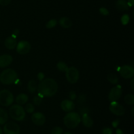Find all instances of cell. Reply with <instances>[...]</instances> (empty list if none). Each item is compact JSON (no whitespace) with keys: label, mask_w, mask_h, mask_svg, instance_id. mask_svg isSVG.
Returning <instances> with one entry per match:
<instances>
[{"label":"cell","mask_w":134,"mask_h":134,"mask_svg":"<svg viewBox=\"0 0 134 134\" xmlns=\"http://www.w3.org/2000/svg\"><path fill=\"white\" fill-rule=\"evenodd\" d=\"M58 85L52 78H45L40 81L37 86L38 94L43 97H50L54 95L58 91Z\"/></svg>","instance_id":"1"},{"label":"cell","mask_w":134,"mask_h":134,"mask_svg":"<svg viewBox=\"0 0 134 134\" xmlns=\"http://www.w3.org/2000/svg\"><path fill=\"white\" fill-rule=\"evenodd\" d=\"M18 74L16 72L11 68L4 70L0 74V81L4 85H10L16 81Z\"/></svg>","instance_id":"2"},{"label":"cell","mask_w":134,"mask_h":134,"mask_svg":"<svg viewBox=\"0 0 134 134\" xmlns=\"http://www.w3.org/2000/svg\"><path fill=\"white\" fill-rule=\"evenodd\" d=\"M81 118L79 114L75 112H69L64 116V123L68 128L74 129L81 123Z\"/></svg>","instance_id":"3"},{"label":"cell","mask_w":134,"mask_h":134,"mask_svg":"<svg viewBox=\"0 0 134 134\" xmlns=\"http://www.w3.org/2000/svg\"><path fill=\"white\" fill-rule=\"evenodd\" d=\"M9 114L13 120L22 121L26 117V112L21 105L16 104L13 105L9 109Z\"/></svg>","instance_id":"4"},{"label":"cell","mask_w":134,"mask_h":134,"mask_svg":"<svg viewBox=\"0 0 134 134\" xmlns=\"http://www.w3.org/2000/svg\"><path fill=\"white\" fill-rule=\"evenodd\" d=\"M14 102V96L10 91L3 89L0 91V105L3 106H9Z\"/></svg>","instance_id":"5"},{"label":"cell","mask_w":134,"mask_h":134,"mask_svg":"<svg viewBox=\"0 0 134 134\" xmlns=\"http://www.w3.org/2000/svg\"><path fill=\"white\" fill-rule=\"evenodd\" d=\"M65 77L69 83L75 84L79 78V72L75 67H69L65 72Z\"/></svg>","instance_id":"6"},{"label":"cell","mask_w":134,"mask_h":134,"mask_svg":"<svg viewBox=\"0 0 134 134\" xmlns=\"http://www.w3.org/2000/svg\"><path fill=\"white\" fill-rule=\"evenodd\" d=\"M20 131V126L14 122H9L5 123L3 127L5 134H19Z\"/></svg>","instance_id":"7"},{"label":"cell","mask_w":134,"mask_h":134,"mask_svg":"<svg viewBox=\"0 0 134 134\" xmlns=\"http://www.w3.org/2000/svg\"><path fill=\"white\" fill-rule=\"evenodd\" d=\"M122 93V91L120 86L117 85V86L113 87L109 91L108 95V98L110 102H116L121 97Z\"/></svg>","instance_id":"8"},{"label":"cell","mask_w":134,"mask_h":134,"mask_svg":"<svg viewBox=\"0 0 134 134\" xmlns=\"http://www.w3.org/2000/svg\"><path fill=\"white\" fill-rule=\"evenodd\" d=\"M120 76L125 79H130L134 75V69L130 65H124L119 69Z\"/></svg>","instance_id":"9"},{"label":"cell","mask_w":134,"mask_h":134,"mask_svg":"<svg viewBox=\"0 0 134 134\" xmlns=\"http://www.w3.org/2000/svg\"><path fill=\"white\" fill-rule=\"evenodd\" d=\"M109 110L111 113L116 116H122L125 113V109L122 105H120L119 102H111L109 105Z\"/></svg>","instance_id":"10"},{"label":"cell","mask_w":134,"mask_h":134,"mask_svg":"<svg viewBox=\"0 0 134 134\" xmlns=\"http://www.w3.org/2000/svg\"><path fill=\"white\" fill-rule=\"evenodd\" d=\"M31 49V45L28 42L25 40L20 41L16 45V51L20 55H25L30 52Z\"/></svg>","instance_id":"11"},{"label":"cell","mask_w":134,"mask_h":134,"mask_svg":"<svg viewBox=\"0 0 134 134\" xmlns=\"http://www.w3.org/2000/svg\"><path fill=\"white\" fill-rule=\"evenodd\" d=\"M31 118L33 123H34V124L39 126L44 125L46 122L45 116H44L42 112H39L34 113V114L31 115Z\"/></svg>","instance_id":"12"},{"label":"cell","mask_w":134,"mask_h":134,"mask_svg":"<svg viewBox=\"0 0 134 134\" xmlns=\"http://www.w3.org/2000/svg\"><path fill=\"white\" fill-rule=\"evenodd\" d=\"M60 106H61V109L64 112H71L72 110H74L75 106V104L73 101L69 99H65L62 101L61 104H60Z\"/></svg>","instance_id":"13"},{"label":"cell","mask_w":134,"mask_h":134,"mask_svg":"<svg viewBox=\"0 0 134 134\" xmlns=\"http://www.w3.org/2000/svg\"><path fill=\"white\" fill-rule=\"evenodd\" d=\"M13 56L10 55L4 54L0 55V68H5L10 65L13 62Z\"/></svg>","instance_id":"14"},{"label":"cell","mask_w":134,"mask_h":134,"mask_svg":"<svg viewBox=\"0 0 134 134\" xmlns=\"http://www.w3.org/2000/svg\"><path fill=\"white\" fill-rule=\"evenodd\" d=\"M17 42L16 38H13V36H9L5 39V46L8 49H14L16 47Z\"/></svg>","instance_id":"15"},{"label":"cell","mask_w":134,"mask_h":134,"mask_svg":"<svg viewBox=\"0 0 134 134\" xmlns=\"http://www.w3.org/2000/svg\"><path fill=\"white\" fill-rule=\"evenodd\" d=\"M82 122L84 126L86 127H91L94 124L92 118L88 115V113H85L82 115Z\"/></svg>","instance_id":"16"},{"label":"cell","mask_w":134,"mask_h":134,"mask_svg":"<svg viewBox=\"0 0 134 134\" xmlns=\"http://www.w3.org/2000/svg\"><path fill=\"white\" fill-rule=\"evenodd\" d=\"M116 7L118 10L121 11H125L129 9L130 6L126 0H118L116 3Z\"/></svg>","instance_id":"17"},{"label":"cell","mask_w":134,"mask_h":134,"mask_svg":"<svg viewBox=\"0 0 134 134\" xmlns=\"http://www.w3.org/2000/svg\"><path fill=\"white\" fill-rule=\"evenodd\" d=\"M59 24L64 28H69L72 26V21L68 17H62L60 19Z\"/></svg>","instance_id":"18"},{"label":"cell","mask_w":134,"mask_h":134,"mask_svg":"<svg viewBox=\"0 0 134 134\" xmlns=\"http://www.w3.org/2000/svg\"><path fill=\"white\" fill-rule=\"evenodd\" d=\"M28 101V96L24 93H20L16 98V102L18 105H23L26 104Z\"/></svg>","instance_id":"19"},{"label":"cell","mask_w":134,"mask_h":134,"mask_svg":"<svg viewBox=\"0 0 134 134\" xmlns=\"http://www.w3.org/2000/svg\"><path fill=\"white\" fill-rule=\"evenodd\" d=\"M8 118H9V116L6 110H4L2 108H0V125H3L6 123L8 120Z\"/></svg>","instance_id":"20"},{"label":"cell","mask_w":134,"mask_h":134,"mask_svg":"<svg viewBox=\"0 0 134 134\" xmlns=\"http://www.w3.org/2000/svg\"><path fill=\"white\" fill-rule=\"evenodd\" d=\"M37 84L36 81L34 80H31L29 81L28 84H27V90L30 93H34L37 89Z\"/></svg>","instance_id":"21"},{"label":"cell","mask_w":134,"mask_h":134,"mask_svg":"<svg viewBox=\"0 0 134 134\" xmlns=\"http://www.w3.org/2000/svg\"><path fill=\"white\" fill-rule=\"evenodd\" d=\"M107 80L111 84H117L119 83V78L116 74L113 72H110L107 75Z\"/></svg>","instance_id":"22"},{"label":"cell","mask_w":134,"mask_h":134,"mask_svg":"<svg viewBox=\"0 0 134 134\" xmlns=\"http://www.w3.org/2000/svg\"><path fill=\"white\" fill-rule=\"evenodd\" d=\"M56 67L60 72H66L67 70L68 69V64L63 61H59L56 64Z\"/></svg>","instance_id":"23"},{"label":"cell","mask_w":134,"mask_h":134,"mask_svg":"<svg viewBox=\"0 0 134 134\" xmlns=\"http://www.w3.org/2000/svg\"><path fill=\"white\" fill-rule=\"evenodd\" d=\"M124 102L129 105H133L134 95L133 94H127L124 97Z\"/></svg>","instance_id":"24"},{"label":"cell","mask_w":134,"mask_h":134,"mask_svg":"<svg viewBox=\"0 0 134 134\" xmlns=\"http://www.w3.org/2000/svg\"><path fill=\"white\" fill-rule=\"evenodd\" d=\"M24 110L25 112H27L29 114H32V113H34V110H35V106L33 104L27 103L25 106Z\"/></svg>","instance_id":"25"},{"label":"cell","mask_w":134,"mask_h":134,"mask_svg":"<svg viewBox=\"0 0 134 134\" xmlns=\"http://www.w3.org/2000/svg\"><path fill=\"white\" fill-rule=\"evenodd\" d=\"M43 97L42 96H41L40 95H37L35 97L33 98V102L35 105H41V103L43 101Z\"/></svg>","instance_id":"26"},{"label":"cell","mask_w":134,"mask_h":134,"mask_svg":"<svg viewBox=\"0 0 134 134\" xmlns=\"http://www.w3.org/2000/svg\"><path fill=\"white\" fill-rule=\"evenodd\" d=\"M57 24V20L56 19H51L46 24V28L48 29L52 28L55 27Z\"/></svg>","instance_id":"27"},{"label":"cell","mask_w":134,"mask_h":134,"mask_svg":"<svg viewBox=\"0 0 134 134\" xmlns=\"http://www.w3.org/2000/svg\"><path fill=\"white\" fill-rule=\"evenodd\" d=\"M63 130L60 127H54L51 130V134H62Z\"/></svg>","instance_id":"28"},{"label":"cell","mask_w":134,"mask_h":134,"mask_svg":"<svg viewBox=\"0 0 134 134\" xmlns=\"http://www.w3.org/2000/svg\"><path fill=\"white\" fill-rule=\"evenodd\" d=\"M130 21V17L128 14H124L121 18V22L122 24L126 25Z\"/></svg>","instance_id":"29"},{"label":"cell","mask_w":134,"mask_h":134,"mask_svg":"<svg viewBox=\"0 0 134 134\" xmlns=\"http://www.w3.org/2000/svg\"><path fill=\"white\" fill-rule=\"evenodd\" d=\"M99 13H100L102 15L107 16L109 14V12L108 9H106V8L101 7L100 9H99Z\"/></svg>","instance_id":"30"},{"label":"cell","mask_w":134,"mask_h":134,"mask_svg":"<svg viewBox=\"0 0 134 134\" xmlns=\"http://www.w3.org/2000/svg\"><path fill=\"white\" fill-rule=\"evenodd\" d=\"M102 134H113L112 129L110 127H105L102 129Z\"/></svg>","instance_id":"31"},{"label":"cell","mask_w":134,"mask_h":134,"mask_svg":"<svg viewBox=\"0 0 134 134\" xmlns=\"http://www.w3.org/2000/svg\"><path fill=\"white\" fill-rule=\"evenodd\" d=\"M77 101H78L79 103H80V104L84 103V102L86 101V97H85L84 95H81L79 97L78 100H77Z\"/></svg>","instance_id":"32"},{"label":"cell","mask_w":134,"mask_h":134,"mask_svg":"<svg viewBox=\"0 0 134 134\" xmlns=\"http://www.w3.org/2000/svg\"><path fill=\"white\" fill-rule=\"evenodd\" d=\"M76 97H77V95H76V93L75 91H70L69 93V98L70 99V100H71V101H73V100H75L76 99Z\"/></svg>","instance_id":"33"},{"label":"cell","mask_w":134,"mask_h":134,"mask_svg":"<svg viewBox=\"0 0 134 134\" xmlns=\"http://www.w3.org/2000/svg\"><path fill=\"white\" fill-rule=\"evenodd\" d=\"M11 0H0V5L2 6H7L9 5Z\"/></svg>","instance_id":"34"},{"label":"cell","mask_w":134,"mask_h":134,"mask_svg":"<svg viewBox=\"0 0 134 134\" xmlns=\"http://www.w3.org/2000/svg\"><path fill=\"white\" fill-rule=\"evenodd\" d=\"M37 79L39 80V81H42L44 79V74L43 72H39L37 74Z\"/></svg>","instance_id":"35"},{"label":"cell","mask_w":134,"mask_h":134,"mask_svg":"<svg viewBox=\"0 0 134 134\" xmlns=\"http://www.w3.org/2000/svg\"><path fill=\"white\" fill-rule=\"evenodd\" d=\"M119 122H120V121H119V119H116V120L113 121V122H112V125L114 127H116L118 126H119Z\"/></svg>","instance_id":"36"},{"label":"cell","mask_w":134,"mask_h":134,"mask_svg":"<svg viewBox=\"0 0 134 134\" xmlns=\"http://www.w3.org/2000/svg\"><path fill=\"white\" fill-rule=\"evenodd\" d=\"M20 33V31H19V30H18V29H15V30H14V32H13V38H16V36L17 35H18V34H19Z\"/></svg>","instance_id":"37"},{"label":"cell","mask_w":134,"mask_h":134,"mask_svg":"<svg viewBox=\"0 0 134 134\" xmlns=\"http://www.w3.org/2000/svg\"><path fill=\"white\" fill-rule=\"evenodd\" d=\"M128 3L130 7H132L134 4V0H128Z\"/></svg>","instance_id":"38"},{"label":"cell","mask_w":134,"mask_h":134,"mask_svg":"<svg viewBox=\"0 0 134 134\" xmlns=\"http://www.w3.org/2000/svg\"><path fill=\"white\" fill-rule=\"evenodd\" d=\"M130 85H131V88H132V90H133V88H134V79L133 78H132V80H131Z\"/></svg>","instance_id":"39"},{"label":"cell","mask_w":134,"mask_h":134,"mask_svg":"<svg viewBox=\"0 0 134 134\" xmlns=\"http://www.w3.org/2000/svg\"><path fill=\"white\" fill-rule=\"evenodd\" d=\"M116 134H124V132L122 131V130H120V129H117L116 131Z\"/></svg>","instance_id":"40"},{"label":"cell","mask_w":134,"mask_h":134,"mask_svg":"<svg viewBox=\"0 0 134 134\" xmlns=\"http://www.w3.org/2000/svg\"><path fill=\"white\" fill-rule=\"evenodd\" d=\"M3 133V130L1 129V127H0V134H2Z\"/></svg>","instance_id":"41"},{"label":"cell","mask_w":134,"mask_h":134,"mask_svg":"<svg viewBox=\"0 0 134 134\" xmlns=\"http://www.w3.org/2000/svg\"><path fill=\"white\" fill-rule=\"evenodd\" d=\"M64 134H73V133H71V132H65V133H64Z\"/></svg>","instance_id":"42"},{"label":"cell","mask_w":134,"mask_h":134,"mask_svg":"<svg viewBox=\"0 0 134 134\" xmlns=\"http://www.w3.org/2000/svg\"><path fill=\"white\" fill-rule=\"evenodd\" d=\"M133 110H134V108L133 107V108H132V116H133Z\"/></svg>","instance_id":"43"}]
</instances>
